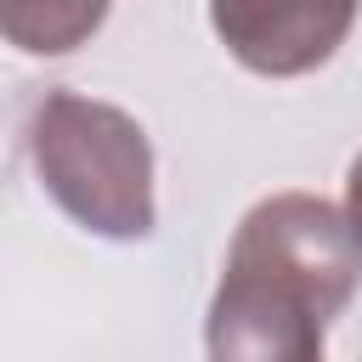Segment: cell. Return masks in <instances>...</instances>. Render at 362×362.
Instances as JSON below:
<instances>
[{"label": "cell", "mask_w": 362, "mask_h": 362, "mask_svg": "<svg viewBox=\"0 0 362 362\" xmlns=\"http://www.w3.org/2000/svg\"><path fill=\"white\" fill-rule=\"evenodd\" d=\"M362 288V243L317 192L260 198L226 249L209 300V356L221 362H317L328 328Z\"/></svg>", "instance_id": "cell-1"}, {"label": "cell", "mask_w": 362, "mask_h": 362, "mask_svg": "<svg viewBox=\"0 0 362 362\" xmlns=\"http://www.w3.org/2000/svg\"><path fill=\"white\" fill-rule=\"evenodd\" d=\"M28 158L57 209L85 232L113 243H141L153 232V141L124 107L45 90L28 113Z\"/></svg>", "instance_id": "cell-2"}, {"label": "cell", "mask_w": 362, "mask_h": 362, "mask_svg": "<svg viewBox=\"0 0 362 362\" xmlns=\"http://www.w3.org/2000/svg\"><path fill=\"white\" fill-rule=\"evenodd\" d=\"M362 0H209V23L221 34V45L266 79H294L322 68L351 23H356Z\"/></svg>", "instance_id": "cell-3"}, {"label": "cell", "mask_w": 362, "mask_h": 362, "mask_svg": "<svg viewBox=\"0 0 362 362\" xmlns=\"http://www.w3.org/2000/svg\"><path fill=\"white\" fill-rule=\"evenodd\" d=\"M113 0H0V40L28 57H68L85 45Z\"/></svg>", "instance_id": "cell-4"}, {"label": "cell", "mask_w": 362, "mask_h": 362, "mask_svg": "<svg viewBox=\"0 0 362 362\" xmlns=\"http://www.w3.org/2000/svg\"><path fill=\"white\" fill-rule=\"evenodd\" d=\"M345 221H351V232H356V243H362V153H356L351 181H345Z\"/></svg>", "instance_id": "cell-5"}]
</instances>
